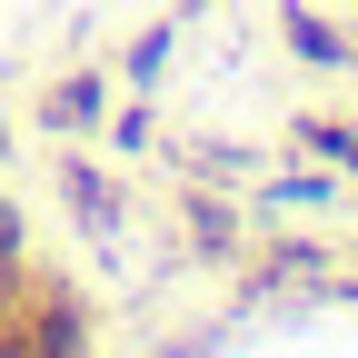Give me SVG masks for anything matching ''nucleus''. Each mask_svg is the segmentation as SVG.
Segmentation results:
<instances>
[{
	"instance_id": "obj_1",
	"label": "nucleus",
	"mask_w": 358,
	"mask_h": 358,
	"mask_svg": "<svg viewBox=\"0 0 358 358\" xmlns=\"http://www.w3.org/2000/svg\"><path fill=\"white\" fill-rule=\"evenodd\" d=\"M40 120H50V129H90V120H100V80H50V90H40Z\"/></svg>"
},
{
	"instance_id": "obj_2",
	"label": "nucleus",
	"mask_w": 358,
	"mask_h": 358,
	"mask_svg": "<svg viewBox=\"0 0 358 358\" xmlns=\"http://www.w3.org/2000/svg\"><path fill=\"white\" fill-rule=\"evenodd\" d=\"M60 189L80 199V219H90V229H120V199H110V179H90L80 159H60Z\"/></svg>"
},
{
	"instance_id": "obj_3",
	"label": "nucleus",
	"mask_w": 358,
	"mask_h": 358,
	"mask_svg": "<svg viewBox=\"0 0 358 358\" xmlns=\"http://www.w3.org/2000/svg\"><path fill=\"white\" fill-rule=\"evenodd\" d=\"M289 50H308V60H329V70H338V60H348V40H338L329 20H308V10H289Z\"/></svg>"
},
{
	"instance_id": "obj_4",
	"label": "nucleus",
	"mask_w": 358,
	"mask_h": 358,
	"mask_svg": "<svg viewBox=\"0 0 358 358\" xmlns=\"http://www.w3.org/2000/svg\"><path fill=\"white\" fill-rule=\"evenodd\" d=\"M159 60H169V30H140V50H129V70H140V80H159Z\"/></svg>"
},
{
	"instance_id": "obj_5",
	"label": "nucleus",
	"mask_w": 358,
	"mask_h": 358,
	"mask_svg": "<svg viewBox=\"0 0 358 358\" xmlns=\"http://www.w3.org/2000/svg\"><path fill=\"white\" fill-rule=\"evenodd\" d=\"M179 10H209V0H179Z\"/></svg>"
},
{
	"instance_id": "obj_6",
	"label": "nucleus",
	"mask_w": 358,
	"mask_h": 358,
	"mask_svg": "<svg viewBox=\"0 0 358 358\" xmlns=\"http://www.w3.org/2000/svg\"><path fill=\"white\" fill-rule=\"evenodd\" d=\"M348 299H358V289H348Z\"/></svg>"
}]
</instances>
